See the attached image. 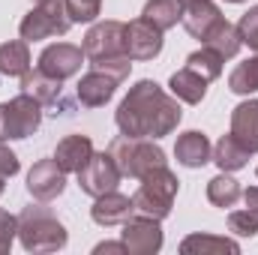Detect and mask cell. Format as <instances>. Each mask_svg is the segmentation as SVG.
I'll return each mask as SVG.
<instances>
[{
	"label": "cell",
	"instance_id": "6da1fadb",
	"mask_svg": "<svg viewBox=\"0 0 258 255\" xmlns=\"http://www.w3.org/2000/svg\"><path fill=\"white\" fill-rule=\"evenodd\" d=\"M183 111L177 96H168L156 81L144 78L135 87H129V93L123 96V102L117 105V129L120 135L129 138H162L171 135L177 123H180Z\"/></svg>",
	"mask_w": 258,
	"mask_h": 255
},
{
	"label": "cell",
	"instance_id": "7a4b0ae2",
	"mask_svg": "<svg viewBox=\"0 0 258 255\" xmlns=\"http://www.w3.org/2000/svg\"><path fill=\"white\" fill-rule=\"evenodd\" d=\"M18 240L27 252H57L66 246L69 234H66L63 222L51 213V207H45V201H42V204H30L21 210Z\"/></svg>",
	"mask_w": 258,
	"mask_h": 255
},
{
	"label": "cell",
	"instance_id": "3957f363",
	"mask_svg": "<svg viewBox=\"0 0 258 255\" xmlns=\"http://www.w3.org/2000/svg\"><path fill=\"white\" fill-rule=\"evenodd\" d=\"M177 189H180V180L174 177V171L168 165H159V168H153L141 177V186L132 195V210L138 216H150V219L162 222L171 213Z\"/></svg>",
	"mask_w": 258,
	"mask_h": 255
},
{
	"label": "cell",
	"instance_id": "277c9868",
	"mask_svg": "<svg viewBox=\"0 0 258 255\" xmlns=\"http://www.w3.org/2000/svg\"><path fill=\"white\" fill-rule=\"evenodd\" d=\"M111 159L117 162L123 177H135L141 180L147 171L165 165V150L153 141V138H129V135H117L108 144Z\"/></svg>",
	"mask_w": 258,
	"mask_h": 255
},
{
	"label": "cell",
	"instance_id": "5b68a950",
	"mask_svg": "<svg viewBox=\"0 0 258 255\" xmlns=\"http://www.w3.org/2000/svg\"><path fill=\"white\" fill-rule=\"evenodd\" d=\"M75 21L69 18L66 0H39L18 24V33L24 42H39L48 36H66Z\"/></svg>",
	"mask_w": 258,
	"mask_h": 255
},
{
	"label": "cell",
	"instance_id": "8992f818",
	"mask_svg": "<svg viewBox=\"0 0 258 255\" xmlns=\"http://www.w3.org/2000/svg\"><path fill=\"white\" fill-rule=\"evenodd\" d=\"M42 123V102L30 93H18L9 102H0V141L30 138Z\"/></svg>",
	"mask_w": 258,
	"mask_h": 255
},
{
	"label": "cell",
	"instance_id": "52a82bcc",
	"mask_svg": "<svg viewBox=\"0 0 258 255\" xmlns=\"http://www.w3.org/2000/svg\"><path fill=\"white\" fill-rule=\"evenodd\" d=\"M123 30H126V24H120V21H96L84 36V45H81L84 57L90 63L105 60V57H123L126 54Z\"/></svg>",
	"mask_w": 258,
	"mask_h": 255
},
{
	"label": "cell",
	"instance_id": "ba28073f",
	"mask_svg": "<svg viewBox=\"0 0 258 255\" xmlns=\"http://www.w3.org/2000/svg\"><path fill=\"white\" fill-rule=\"evenodd\" d=\"M120 180H123V174H120L117 162L111 159V153H93L90 162L78 171V186H81V192H87L93 198L117 189Z\"/></svg>",
	"mask_w": 258,
	"mask_h": 255
},
{
	"label": "cell",
	"instance_id": "9c48e42d",
	"mask_svg": "<svg viewBox=\"0 0 258 255\" xmlns=\"http://www.w3.org/2000/svg\"><path fill=\"white\" fill-rule=\"evenodd\" d=\"M120 240H123V246H126V255H153V252H159V249H162V228H159V219L132 213L126 222H123Z\"/></svg>",
	"mask_w": 258,
	"mask_h": 255
},
{
	"label": "cell",
	"instance_id": "30bf717a",
	"mask_svg": "<svg viewBox=\"0 0 258 255\" xmlns=\"http://www.w3.org/2000/svg\"><path fill=\"white\" fill-rule=\"evenodd\" d=\"M87 57H84V48H78V45H72V42H54V45H48V48H42V54H39V60H36V69H42L45 75H51V78H72V75H78L81 72V63H84Z\"/></svg>",
	"mask_w": 258,
	"mask_h": 255
},
{
	"label": "cell",
	"instance_id": "8fae6325",
	"mask_svg": "<svg viewBox=\"0 0 258 255\" xmlns=\"http://www.w3.org/2000/svg\"><path fill=\"white\" fill-rule=\"evenodd\" d=\"M123 42H126L129 60H153L162 51V30L147 18H135L123 30Z\"/></svg>",
	"mask_w": 258,
	"mask_h": 255
},
{
	"label": "cell",
	"instance_id": "7c38bea8",
	"mask_svg": "<svg viewBox=\"0 0 258 255\" xmlns=\"http://www.w3.org/2000/svg\"><path fill=\"white\" fill-rule=\"evenodd\" d=\"M66 189V171L51 159H39L30 171H27V192L36 198V201H54L60 198Z\"/></svg>",
	"mask_w": 258,
	"mask_h": 255
},
{
	"label": "cell",
	"instance_id": "4fadbf2b",
	"mask_svg": "<svg viewBox=\"0 0 258 255\" xmlns=\"http://www.w3.org/2000/svg\"><path fill=\"white\" fill-rule=\"evenodd\" d=\"M222 21V12L213 0H183V15L180 24L186 27V33L195 36L198 42L207 39V33Z\"/></svg>",
	"mask_w": 258,
	"mask_h": 255
},
{
	"label": "cell",
	"instance_id": "5bb4252c",
	"mask_svg": "<svg viewBox=\"0 0 258 255\" xmlns=\"http://www.w3.org/2000/svg\"><path fill=\"white\" fill-rule=\"evenodd\" d=\"M117 84H120V81H117L114 75H108V72H102V69H90L87 75H81L75 96H78L81 105H87V108H99V105H105V102L114 96Z\"/></svg>",
	"mask_w": 258,
	"mask_h": 255
},
{
	"label": "cell",
	"instance_id": "9a60e30c",
	"mask_svg": "<svg viewBox=\"0 0 258 255\" xmlns=\"http://www.w3.org/2000/svg\"><path fill=\"white\" fill-rule=\"evenodd\" d=\"M132 213H135V210H132V198H129V195H120L117 189L99 195V198L93 201V207H90L93 222H96V225H102V228L123 225Z\"/></svg>",
	"mask_w": 258,
	"mask_h": 255
},
{
	"label": "cell",
	"instance_id": "2e32d148",
	"mask_svg": "<svg viewBox=\"0 0 258 255\" xmlns=\"http://www.w3.org/2000/svg\"><path fill=\"white\" fill-rule=\"evenodd\" d=\"M93 156V141L87 135H66L54 150V162L63 168L66 174H78Z\"/></svg>",
	"mask_w": 258,
	"mask_h": 255
},
{
	"label": "cell",
	"instance_id": "e0dca14e",
	"mask_svg": "<svg viewBox=\"0 0 258 255\" xmlns=\"http://www.w3.org/2000/svg\"><path fill=\"white\" fill-rule=\"evenodd\" d=\"M231 135L249 153H258V99H246L231 111Z\"/></svg>",
	"mask_w": 258,
	"mask_h": 255
},
{
	"label": "cell",
	"instance_id": "ac0fdd59",
	"mask_svg": "<svg viewBox=\"0 0 258 255\" xmlns=\"http://www.w3.org/2000/svg\"><path fill=\"white\" fill-rule=\"evenodd\" d=\"M174 156H177V162L186 165V168H201V165L210 162L213 147H210V141H207L204 132L189 129V132H183V135L177 138V144H174Z\"/></svg>",
	"mask_w": 258,
	"mask_h": 255
},
{
	"label": "cell",
	"instance_id": "d6986e66",
	"mask_svg": "<svg viewBox=\"0 0 258 255\" xmlns=\"http://www.w3.org/2000/svg\"><path fill=\"white\" fill-rule=\"evenodd\" d=\"M183 255H237L240 243L231 237H216V234H189L180 243Z\"/></svg>",
	"mask_w": 258,
	"mask_h": 255
},
{
	"label": "cell",
	"instance_id": "ffe728a7",
	"mask_svg": "<svg viewBox=\"0 0 258 255\" xmlns=\"http://www.w3.org/2000/svg\"><path fill=\"white\" fill-rule=\"evenodd\" d=\"M168 87H171V96H177V99L186 102V105H198V102L207 96V81H204L198 72H192L189 66L177 69V72L171 75Z\"/></svg>",
	"mask_w": 258,
	"mask_h": 255
},
{
	"label": "cell",
	"instance_id": "44dd1931",
	"mask_svg": "<svg viewBox=\"0 0 258 255\" xmlns=\"http://www.w3.org/2000/svg\"><path fill=\"white\" fill-rule=\"evenodd\" d=\"M216 165H219V171H240L243 165H246V159H249V150L228 132V135H222L216 144H213V156H210Z\"/></svg>",
	"mask_w": 258,
	"mask_h": 255
},
{
	"label": "cell",
	"instance_id": "7402d4cb",
	"mask_svg": "<svg viewBox=\"0 0 258 255\" xmlns=\"http://www.w3.org/2000/svg\"><path fill=\"white\" fill-rule=\"evenodd\" d=\"M30 42L24 39H12L0 45V75L9 78H21L24 72H30Z\"/></svg>",
	"mask_w": 258,
	"mask_h": 255
},
{
	"label": "cell",
	"instance_id": "603a6c76",
	"mask_svg": "<svg viewBox=\"0 0 258 255\" xmlns=\"http://www.w3.org/2000/svg\"><path fill=\"white\" fill-rule=\"evenodd\" d=\"M21 93H30L42 105H48V102H57L63 90H60V78H51L42 69H33V72H24L21 75Z\"/></svg>",
	"mask_w": 258,
	"mask_h": 255
},
{
	"label": "cell",
	"instance_id": "cb8c5ba5",
	"mask_svg": "<svg viewBox=\"0 0 258 255\" xmlns=\"http://www.w3.org/2000/svg\"><path fill=\"white\" fill-rule=\"evenodd\" d=\"M201 45H207V48H213L216 54H222L225 60L228 57H234L237 51H240V45H243V39H240V30H237V24H228L225 18L207 33V39L201 42Z\"/></svg>",
	"mask_w": 258,
	"mask_h": 255
},
{
	"label": "cell",
	"instance_id": "d4e9b609",
	"mask_svg": "<svg viewBox=\"0 0 258 255\" xmlns=\"http://www.w3.org/2000/svg\"><path fill=\"white\" fill-rule=\"evenodd\" d=\"M183 15V0H147L141 18H147L150 24H156L162 33L171 30Z\"/></svg>",
	"mask_w": 258,
	"mask_h": 255
},
{
	"label": "cell",
	"instance_id": "484cf974",
	"mask_svg": "<svg viewBox=\"0 0 258 255\" xmlns=\"http://www.w3.org/2000/svg\"><path fill=\"white\" fill-rule=\"evenodd\" d=\"M240 183L228 174V171H222V174H216L210 183H207V201L213 204V207H222V210H228V207H234L237 201H240Z\"/></svg>",
	"mask_w": 258,
	"mask_h": 255
},
{
	"label": "cell",
	"instance_id": "4316f807",
	"mask_svg": "<svg viewBox=\"0 0 258 255\" xmlns=\"http://www.w3.org/2000/svg\"><path fill=\"white\" fill-rule=\"evenodd\" d=\"M222 63H225V57L222 54H216L213 48H207V45H201L198 51H192L189 57H186V66L192 69V72H198L207 84L210 81H216L219 75H222Z\"/></svg>",
	"mask_w": 258,
	"mask_h": 255
},
{
	"label": "cell",
	"instance_id": "83f0119b",
	"mask_svg": "<svg viewBox=\"0 0 258 255\" xmlns=\"http://www.w3.org/2000/svg\"><path fill=\"white\" fill-rule=\"evenodd\" d=\"M228 87H231V93H237V96L258 93V54L255 57H249V60H243V63H237L234 69H231V75H228Z\"/></svg>",
	"mask_w": 258,
	"mask_h": 255
},
{
	"label": "cell",
	"instance_id": "f1b7e54d",
	"mask_svg": "<svg viewBox=\"0 0 258 255\" xmlns=\"http://www.w3.org/2000/svg\"><path fill=\"white\" fill-rule=\"evenodd\" d=\"M228 231L237 237H255L258 234V213L255 210H231L228 213Z\"/></svg>",
	"mask_w": 258,
	"mask_h": 255
},
{
	"label": "cell",
	"instance_id": "f546056e",
	"mask_svg": "<svg viewBox=\"0 0 258 255\" xmlns=\"http://www.w3.org/2000/svg\"><path fill=\"white\" fill-rule=\"evenodd\" d=\"M66 9L75 24H90V21H96L102 0H66Z\"/></svg>",
	"mask_w": 258,
	"mask_h": 255
},
{
	"label": "cell",
	"instance_id": "4dcf8cb0",
	"mask_svg": "<svg viewBox=\"0 0 258 255\" xmlns=\"http://www.w3.org/2000/svg\"><path fill=\"white\" fill-rule=\"evenodd\" d=\"M237 30H240L243 45H249L258 54V6H252L249 12H243V18L237 21Z\"/></svg>",
	"mask_w": 258,
	"mask_h": 255
},
{
	"label": "cell",
	"instance_id": "1f68e13d",
	"mask_svg": "<svg viewBox=\"0 0 258 255\" xmlns=\"http://www.w3.org/2000/svg\"><path fill=\"white\" fill-rule=\"evenodd\" d=\"M15 234H18V216H12L9 210L0 207V252H9L12 249Z\"/></svg>",
	"mask_w": 258,
	"mask_h": 255
},
{
	"label": "cell",
	"instance_id": "d6a6232c",
	"mask_svg": "<svg viewBox=\"0 0 258 255\" xmlns=\"http://www.w3.org/2000/svg\"><path fill=\"white\" fill-rule=\"evenodd\" d=\"M93 69H102V72L114 75L117 81H126L129 72H132V60H129L126 54H123V57H105V60H96Z\"/></svg>",
	"mask_w": 258,
	"mask_h": 255
},
{
	"label": "cell",
	"instance_id": "836d02e7",
	"mask_svg": "<svg viewBox=\"0 0 258 255\" xmlns=\"http://www.w3.org/2000/svg\"><path fill=\"white\" fill-rule=\"evenodd\" d=\"M18 168H21V165H18V156H15V153H12V150L0 141V177L6 180V177L18 174Z\"/></svg>",
	"mask_w": 258,
	"mask_h": 255
},
{
	"label": "cell",
	"instance_id": "e575fe53",
	"mask_svg": "<svg viewBox=\"0 0 258 255\" xmlns=\"http://www.w3.org/2000/svg\"><path fill=\"white\" fill-rule=\"evenodd\" d=\"M96 255H126V246H123V240H117V243H111V240H105V243H96V249H93Z\"/></svg>",
	"mask_w": 258,
	"mask_h": 255
},
{
	"label": "cell",
	"instance_id": "d590c367",
	"mask_svg": "<svg viewBox=\"0 0 258 255\" xmlns=\"http://www.w3.org/2000/svg\"><path fill=\"white\" fill-rule=\"evenodd\" d=\"M240 198H243V204H246L249 210H255V213H258V186L243 189V192H240Z\"/></svg>",
	"mask_w": 258,
	"mask_h": 255
},
{
	"label": "cell",
	"instance_id": "8d00e7d4",
	"mask_svg": "<svg viewBox=\"0 0 258 255\" xmlns=\"http://www.w3.org/2000/svg\"><path fill=\"white\" fill-rule=\"evenodd\" d=\"M3 189H6V183H3V177H0V195H3Z\"/></svg>",
	"mask_w": 258,
	"mask_h": 255
},
{
	"label": "cell",
	"instance_id": "74e56055",
	"mask_svg": "<svg viewBox=\"0 0 258 255\" xmlns=\"http://www.w3.org/2000/svg\"><path fill=\"white\" fill-rule=\"evenodd\" d=\"M225 3H243V0H225Z\"/></svg>",
	"mask_w": 258,
	"mask_h": 255
},
{
	"label": "cell",
	"instance_id": "f35d334b",
	"mask_svg": "<svg viewBox=\"0 0 258 255\" xmlns=\"http://www.w3.org/2000/svg\"><path fill=\"white\" fill-rule=\"evenodd\" d=\"M255 174H258V168H255Z\"/></svg>",
	"mask_w": 258,
	"mask_h": 255
}]
</instances>
